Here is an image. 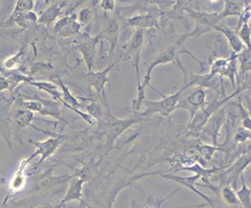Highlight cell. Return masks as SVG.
Instances as JSON below:
<instances>
[{"instance_id":"obj_12","label":"cell","mask_w":251,"mask_h":208,"mask_svg":"<svg viewBox=\"0 0 251 208\" xmlns=\"http://www.w3.org/2000/svg\"><path fill=\"white\" fill-rule=\"evenodd\" d=\"M145 43V30L142 29H135L131 33L130 38L123 46V60L134 59V61H140V52Z\"/></svg>"},{"instance_id":"obj_4","label":"cell","mask_w":251,"mask_h":208,"mask_svg":"<svg viewBox=\"0 0 251 208\" xmlns=\"http://www.w3.org/2000/svg\"><path fill=\"white\" fill-rule=\"evenodd\" d=\"M226 121V106L219 109L217 112L208 118L204 127L202 128L201 133L199 135V138L202 140L203 143L208 144V141L212 142V145L219 146L218 139L220 129L224 126V124Z\"/></svg>"},{"instance_id":"obj_1","label":"cell","mask_w":251,"mask_h":208,"mask_svg":"<svg viewBox=\"0 0 251 208\" xmlns=\"http://www.w3.org/2000/svg\"><path fill=\"white\" fill-rule=\"evenodd\" d=\"M187 37H188V35H184L183 39H181L180 41H178L176 45H172V46L169 47V48H167L164 51H161L159 55L157 56V58L150 63V65H149V68H148L147 72H146V75H145V77H143L142 82H140V86L139 87H137V94H136V97L134 98L133 102H131V109H125V110L133 111V112H137L138 110H140L143 100L146 99V89L148 87L151 86V82L150 81H151V76H152L153 69L156 68V67H158V65L176 63V64H177L178 67L182 69L183 73H184V76H186L187 72L182 67L181 60H180L181 53H184V52L188 53L189 56H191L194 59H196V60L198 61L200 64H202V62L199 60V59H197L193 55V53L189 52L186 49H185V50L181 49L182 48V45L184 44V42H185V40H186Z\"/></svg>"},{"instance_id":"obj_7","label":"cell","mask_w":251,"mask_h":208,"mask_svg":"<svg viewBox=\"0 0 251 208\" xmlns=\"http://www.w3.org/2000/svg\"><path fill=\"white\" fill-rule=\"evenodd\" d=\"M188 14L193 17L196 22V28L195 30L189 34L190 37H201L202 34H204L208 31H213V28L215 26L224 23V21L221 20L219 16V12L218 13H207V12L189 10Z\"/></svg>"},{"instance_id":"obj_32","label":"cell","mask_w":251,"mask_h":208,"mask_svg":"<svg viewBox=\"0 0 251 208\" xmlns=\"http://www.w3.org/2000/svg\"><path fill=\"white\" fill-rule=\"evenodd\" d=\"M235 31L237 33L238 39L241 40V42L243 43L245 48H249L251 47V43H250V37H251V29L249 26V23H245L243 25L238 28L235 29Z\"/></svg>"},{"instance_id":"obj_42","label":"cell","mask_w":251,"mask_h":208,"mask_svg":"<svg viewBox=\"0 0 251 208\" xmlns=\"http://www.w3.org/2000/svg\"><path fill=\"white\" fill-rule=\"evenodd\" d=\"M45 208H56V206H46Z\"/></svg>"},{"instance_id":"obj_10","label":"cell","mask_w":251,"mask_h":208,"mask_svg":"<svg viewBox=\"0 0 251 208\" xmlns=\"http://www.w3.org/2000/svg\"><path fill=\"white\" fill-rule=\"evenodd\" d=\"M121 32V25L116 17L107 15L101 26L100 31L99 32V38L100 41H107L109 43V53L115 51L118 45L119 37Z\"/></svg>"},{"instance_id":"obj_35","label":"cell","mask_w":251,"mask_h":208,"mask_svg":"<svg viewBox=\"0 0 251 208\" xmlns=\"http://www.w3.org/2000/svg\"><path fill=\"white\" fill-rule=\"evenodd\" d=\"M24 53H25V48H22L21 50L17 51L16 53H14L13 56L9 57L8 59H5V61L3 62V67L5 69H13L19 62L21 61L22 57L24 56Z\"/></svg>"},{"instance_id":"obj_17","label":"cell","mask_w":251,"mask_h":208,"mask_svg":"<svg viewBox=\"0 0 251 208\" xmlns=\"http://www.w3.org/2000/svg\"><path fill=\"white\" fill-rule=\"evenodd\" d=\"M21 97L23 98H30V99H37L39 102L43 105L42 107V110L40 111V115L41 116H51L53 118H56V120L59 121H63L64 123H68L67 121L64 120L62 117V112H61V106L59 105L56 100H50V99H44V98H41L40 96H37V95H34V97H28L26 95H20Z\"/></svg>"},{"instance_id":"obj_20","label":"cell","mask_w":251,"mask_h":208,"mask_svg":"<svg viewBox=\"0 0 251 208\" xmlns=\"http://www.w3.org/2000/svg\"><path fill=\"white\" fill-rule=\"evenodd\" d=\"M64 5L65 2H51L45 11L42 12L38 19V23H43V25H50V23H53L62 14Z\"/></svg>"},{"instance_id":"obj_9","label":"cell","mask_w":251,"mask_h":208,"mask_svg":"<svg viewBox=\"0 0 251 208\" xmlns=\"http://www.w3.org/2000/svg\"><path fill=\"white\" fill-rule=\"evenodd\" d=\"M63 139H64L63 136H59V135L53 134L52 137H50V138L46 139L44 141L30 140V143L33 144L35 147V152L32 154L31 156L33 158H35L37 156H41V159H40L38 165H41L46 159L51 157L53 154L58 151V148L60 147V145L62 144Z\"/></svg>"},{"instance_id":"obj_5","label":"cell","mask_w":251,"mask_h":208,"mask_svg":"<svg viewBox=\"0 0 251 208\" xmlns=\"http://www.w3.org/2000/svg\"><path fill=\"white\" fill-rule=\"evenodd\" d=\"M100 42L99 35L91 37L88 32L83 33L79 39L74 41L75 47L80 52L89 72H91L98 57V44Z\"/></svg>"},{"instance_id":"obj_13","label":"cell","mask_w":251,"mask_h":208,"mask_svg":"<svg viewBox=\"0 0 251 208\" xmlns=\"http://www.w3.org/2000/svg\"><path fill=\"white\" fill-rule=\"evenodd\" d=\"M85 183H86L85 178L77 177V176L72 177L69 188L67 190V193H65L63 199L61 200L60 204L57 205L56 208H62V206H64L65 204L72 201H78L87 208H91L87 202L82 199V195H83L82 190H83V185H85Z\"/></svg>"},{"instance_id":"obj_19","label":"cell","mask_w":251,"mask_h":208,"mask_svg":"<svg viewBox=\"0 0 251 208\" xmlns=\"http://www.w3.org/2000/svg\"><path fill=\"white\" fill-rule=\"evenodd\" d=\"M213 30L219 31V32H221V33L225 35L226 41H228V43H229V46H230L232 52L240 53L245 48L243 43L241 42V40L238 39V37H237V33L235 31V29H234V30H233L232 28L226 27V25H224V23H221V25L215 26L213 28Z\"/></svg>"},{"instance_id":"obj_39","label":"cell","mask_w":251,"mask_h":208,"mask_svg":"<svg viewBox=\"0 0 251 208\" xmlns=\"http://www.w3.org/2000/svg\"><path fill=\"white\" fill-rule=\"evenodd\" d=\"M64 107H67L68 109H70L71 111H73V112H75V114H77L78 115L83 121H85L87 124H89L90 125V126H95V125H97V123H98V121L95 120L94 117H92L90 115H88V114H86V112H83V111H81L80 109H77V108H74V107H71V106H68V105H64Z\"/></svg>"},{"instance_id":"obj_16","label":"cell","mask_w":251,"mask_h":208,"mask_svg":"<svg viewBox=\"0 0 251 208\" xmlns=\"http://www.w3.org/2000/svg\"><path fill=\"white\" fill-rule=\"evenodd\" d=\"M34 158L30 155L29 157L23 159L20 165H19V169L15 171V173L13 174V177H12V180L10 182V186H9V193L7 195V198H5L4 202L2 203L1 207L0 208H3V206L5 205V203L8 202V199L12 193H16L21 191V190L24 188L26 184V174H25V170L27 169V166L29 165L32 160Z\"/></svg>"},{"instance_id":"obj_15","label":"cell","mask_w":251,"mask_h":208,"mask_svg":"<svg viewBox=\"0 0 251 208\" xmlns=\"http://www.w3.org/2000/svg\"><path fill=\"white\" fill-rule=\"evenodd\" d=\"M82 26L77 22L75 16H63L58 20L53 26L55 33L61 38H72L80 33Z\"/></svg>"},{"instance_id":"obj_2","label":"cell","mask_w":251,"mask_h":208,"mask_svg":"<svg viewBox=\"0 0 251 208\" xmlns=\"http://www.w3.org/2000/svg\"><path fill=\"white\" fill-rule=\"evenodd\" d=\"M190 87H193V85H191L190 82H186L184 85V87L180 89V90H177L170 95H167V96L161 92L157 91V93L160 95L161 97H163V99L149 100L146 98L142 103V105L146 106V110L142 112H134V114L138 115L141 117H149V116H152L154 115H159L163 116H170L172 112L176 110V106H177L178 100H180L182 93Z\"/></svg>"},{"instance_id":"obj_8","label":"cell","mask_w":251,"mask_h":208,"mask_svg":"<svg viewBox=\"0 0 251 208\" xmlns=\"http://www.w3.org/2000/svg\"><path fill=\"white\" fill-rule=\"evenodd\" d=\"M250 162L251 157L249 154H244V155L238 157L234 163L226 166V171L220 174V180L223 185H228L235 189L238 177H241L244 171L248 168Z\"/></svg>"},{"instance_id":"obj_28","label":"cell","mask_w":251,"mask_h":208,"mask_svg":"<svg viewBox=\"0 0 251 208\" xmlns=\"http://www.w3.org/2000/svg\"><path fill=\"white\" fill-rule=\"evenodd\" d=\"M241 180L242 188L240 190H235L236 198L238 200V203L242 204L243 208H251V190L247 186L244 174L241 175Z\"/></svg>"},{"instance_id":"obj_22","label":"cell","mask_w":251,"mask_h":208,"mask_svg":"<svg viewBox=\"0 0 251 208\" xmlns=\"http://www.w3.org/2000/svg\"><path fill=\"white\" fill-rule=\"evenodd\" d=\"M39 16L35 12H27V13H23L20 15H16L15 17H9V19L5 21L4 26H12V25H17L23 29H27L30 27L33 23H38Z\"/></svg>"},{"instance_id":"obj_33","label":"cell","mask_w":251,"mask_h":208,"mask_svg":"<svg viewBox=\"0 0 251 208\" xmlns=\"http://www.w3.org/2000/svg\"><path fill=\"white\" fill-rule=\"evenodd\" d=\"M86 110L88 112V115H90L97 121L100 120V118L104 117V116L106 115L103 106L98 103L95 99L91 100V102L86 106Z\"/></svg>"},{"instance_id":"obj_37","label":"cell","mask_w":251,"mask_h":208,"mask_svg":"<svg viewBox=\"0 0 251 208\" xmlns=\"http://www.w3.org/2000/svg\"><path fill=\"white\" fill-rule=\"evenodd\" d=\"M94 17V12L93 10H91L90 8H82L79 13H78V20H77V22H78L80 25H87V23H90Z\"/></svg>"},{"instance_id":"obj_6","label":"cell","mask_w":251,"mask_h":208,"mask_svg":"<svg viewBox=\"0 0 251 208\" xmlns=\"http://www.w3.org/2000/svg\"><path fill=\"white\" fill-rule=\"evenodd\" d=\"M191 88V87H190ZM183 94L184 97H180V100H178L176 109L183 108L185 110H187L189 112V120L194 116L197 111L201 109L203 106L206 103V90L204 88H201L197 86L193 91L189 90V88L185 90Z\"/></svg>"},{"instance_id":"obj_34","label":"cell","mask_w":251,"mask_h":208,"mask_svg":"<svg viewBox=\"0 0 251 208\" xmlns=\"http://www.w3.org/2000/svg\"><path fill=\"white\" fill-rule=\"evenodd\" d=\"M53 67L50 62H37L34 63L30 69L31 75H45L52 73Z\"/></svg>"},{"instance_id":"obj_41","label":"cell","mask_w":251,"mask_h":208,"mask_svg":"<svg viewBox=\"0 0 251 208\" xmlns=\"http://www.w3.org/2000/svg\"><path fill=\"white\" fill-rule=\"evenodd\" d=\"M8 89H10V83L7 80V78L0 73V92H3L5 90H8Z\"/></svg>"},{"instance_id":"obj_23","label":"cell","mask_w":251,"mask_h":208,"mask_svg":"<svg viewBox=\"0 0 251 208\" xmlns=\"http://www.w3.org/2000/svg\"><path fill=\"white\" fill-rule=\"evenodd\" d=\"M30 86H33L35 88H38V90L46 92L49 95L52 97L53 100H62V93L60 91V89L55 83H52L50 81H34L31 80L28 82Z\"/></svg>"},{"instance_id":"obj_18","label":"cell","mask_w":251,"mask_h":208,"mask_svg":"<svg viewBox=\"0 0 251 208\" xmlns=\"http://www.w3.org/2000/svg\"><path fill=\"white\" fill-rule=\"evenodd\" d=\"M125 23L130 27H135L137 29H147V28H156L158 27L159 17L157 14L145 13L138 14L131 17L125 19Z\"/></svg>"},{"instance_id":"obj_21","label":"cell","mask_w":251,"mask_h":208,"mask_svg":"<svg viewBox=\"0 0 251 208\" xmlns=\"http://www.w3.org/2000/svg\"><path fill=\"white\" fill-rule=\"evenodd\" d=\"M249 2L245 1H238V0H226L225 1L224 10L219 12L220 19L225 21L226 17L230 16H238L240 17L244 12L245 8L247 7Z\"/></svg>"},{"instance_id":"obj_27","label":"cell","mask_w":251,"mask_h":208,"mask_svg":"<svg viewBox=\"0 0 251 208\" xmlns=\"http://www.w3.org/2000/svg\"><path fill=\"white\" fill-rule=\"evenodd\" d=\"M218 197L225 204L236 207V208L238 207V200L236 198L234 189H233L231 186H228V185L219 186Z\"/></svg>"},{"instance_id":"obj_36","label":"cell","mask_w":251,"mask_h":208,"mask_svg":"<svg viewBox=\"0 0 251 208\" xmlns=\"http://www.w3.org/2000/svg\"><path fill=\"white\" fill-rule=\"evenodd\" d=\"M42 107H43V105H42L37 99L21 100V108L31 111L33 114L34 112H39L40 114V111L42 110Z\"/></svg>"},{"instance_id":"obj_29","label":"cell","mask_w":251,"mask_h":208,"mask_svg":"<svg viewBox=\"0 0 251 208\" xmlns=\"http://www.w3.org/2000/svg\"><path fill=\"white\" fill-rule=\"evenodd\" d=\"M194 148L200 154L203 159L206 160V162H210V160H212L214 154L216 152L224 151L223 148H220L219 146H214V145H211V144H206V143H203V142H200V143L196 144L194 146Z\"/></svg>"},{"instance_id":"obj_24","label":"cell","mask_w":251,"mask_h":208,"mask_svg":"<svg viewBox=\"0 0 251 208\" xmlns=\"http://www.w3.org/2000/svg\"><path fill=\"white\" fill-rule=\"evenodd\" d=\"M57 80H58V85L61 89V93H62V100H61V104L64 105H68L71 107H74V108L77 109H80L81 108V104L77 98V96L75 95L72 94L70 88L65 86V83L63 82V80L60 78V77L57 76Z\"/></svg>"},{"instance_id":"obj_31","label":"cell","mask_w":251,"mask_h":208,"mask_svg":"<svg viewBox=\"0 0 251 208\" xmlns=\"http://www.w3.org/2000/svg\"><path fill=\"white\" fill-rule=\"evenodd\" d=\"M35 5V1L33 0H17L15 3V7L10 17H15L16 15H20L23 13H27V12L33 11Z\"/></svg>"},{"instance_id":"obj_3","label":"cell","mask_w":251,"mask_h":208,"mask_svg":"<svg viewBox=\"0 0 251 208\" xmlns=\"http://www.w3.org/2000/svg\"><path fill=\"white\" fill-rule=\"evenodd\" d=\"M106 117V127H105V136H106V146L108 151L112 150L113 145H115L116 141L119 137L124 134L128 128H130L133 125L139 123L143 120V117L139 116L135 114L133 117H126V118H118L113 116L110 112L105 115Z\"/></svg>"},{"instance_id":"obj_30","label":"cell","mask_w":251,"mask_h":208,"mask_svg":"<svg viewBox=\"0 0 251 208\" xmlns=\"http://www.w3.org/2000/svg\"><path fill=\"white\" fill-rule=\"evenodd\" d=\"M237 63L240 64L238 69V74L240 73H249L251 69V57H250V49L244 48L240 53H236Z\"/></svg>"},{"instance_id":"obj_11","label":"cell","mask_w":251,"mask_h":208,"mask_svg":"<svg viewBox=\"0 0 251 208\" xmlns=\"http://www.w3.org/2000/svg\"><path fill=\"white\" fill-rule=\"evenodd\" d=\"M119 63V61L112 62L108 67H106L104 69L99 70V72H88L85 77L88 81L89 87L93 88L97 91L98 95H100L101 98L105 103H107L106 99V85L108 83V76L113 68H116V65Z\"/></svg>"},{"instance_id":"obj_40","label":"cell","mask_w":251,"mask_h":208,"mask_svg":"<svg viewBox=\"0 0 251 208\" xmlns=\"http://www.w3.org/2000/svg\"><path fill=\"white\" fill-rule=\"evenodd\" d=\"M100 7L105 12H113L116 8V1H113V0H100Z\"/></svg>"},{"instance_id":"obj_14","label":"cell","mask_w":251,"mask_h":208,"mask_svg":"<svg viewBox=\"0 0 251 208\" xmlns=\"http://www.w3.org/2000/svg\"><path fill=\"white\" fill-rule=\"evenodd\" d=\"M163 178H166V180H170L176 182L177 184H180V185L184 186L185 188H187L189 190H191L194 193H196L198 197H200L201 199H203L204 201H206V203L210 205L212 208H214V200L210 197H207V195L203 194L202 192L198 191L196 188V185L198 183L199 180H201V176L200 175H191V176H181V175H176V174H159Z\"/></svg>"},{"instance_id":"obj_25","label":"cell","mask_w":251,"mask_h":208,"mask_svg":"<svg viewBox=\"0 0 251 208\" xmlns=\"http://www.w3.org/2000/svg\"><path fill=\"white\" fill-rule=\"evenodd\" d=\"M12 118H13V121L17 126L23 128V127L31 126V123L34 118V114L26 109L17 108L12 112Z\"/></svg>"},{"instance_id":"obj_38","label":"cell","mask_w":251,"mask_h":208,"mask_svg":"<svg viewBox=\"0 0 251 208\" xmlns=\"http://www.w3.org/2000/svg\"><path fill=\"white\" fill-rule=\"evenodd\" d=\"M233 140H234L235 143H245L246 141L250 140V132L243 127L237 128L234 136H233Z\"/></svg>"},{"instance_id":"obj_26","label":"cell","mask_w":251,"mask_h":208,"mask_svg":"<svg viewBox=\"0 0 251 208\" xmlns=\"http://www.w3.org/2000/svg\"><path fill=\"white\" fill-rule=\"evenodd\" d=\"M178 190H180V187L176 188V190H173L171 193H169L165 198L149 197L147 199L145 204H138V203H137L136 200H133V201H131L130 208H161V206H163V204L165 203V202L168 200V199H170L172 195H175L178 191Z\"/></svg>"}]
</instances>
